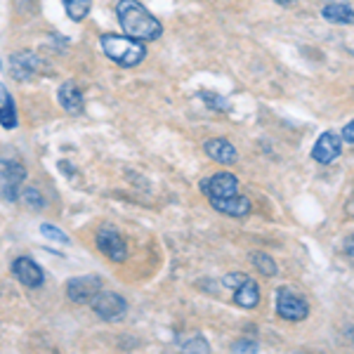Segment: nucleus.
<instances>
[{"mask_svg": "<svg viewBox=\"0 0 354 354\" xmlns=\"http://www.w3.org/2000/svg\"><path fill=\"white\" fill-rule=\"evenodd\" d=\"M116 15L125 36L137 38V41H156V38H161V21L137 0H121L116 5Z\"/></svg>", "mask_w": 354, "mask_h": 354, "instance_id": "f257e3e1", "label": "nucleus"}, {"mask_svg": "<svg viewBox=\"0 0 354 354\" xmlns=\"http://www.w3.org/2000/svg\"><path fill=\"white\" fill-rule=\"evenodd\" d=\"M100 43H102L104 55L121 66H137L147 57V50H145V45H142V41L130 38V36H113V33H106V36L100 38Z\"/></svg>", "mask_w": 354, "mask_h": 354, "instance_id": "f03ea898", "label": "nucleus"}, {"mask_svg": "<svg viewBox=\"0 0 354 354\" xmlns=\"http://www.w3.org/2000/svg\"><path fill=\"white\" fill-rule=\"evenodd\" d=\"M90 305H93L97 317L104 319V322H121L123 314L128 312V302L118 293H111V290H100Z\"/></svg>", "mask_w": 354, "mask_h": 354, "instance_id": "7ed1b4c3", "label": "nucleus"}, {"mask_svg": "<svg viewBox=\"0 0 354 354\" xmlns=\"http://www.w3.org/2000/svg\"><path fill=\"white\" fill-rule=\"evenodd\" d=\"M277 314L286 322H302L310 314V305L302 295L293 293L290 288H281L277 293Z\"/></svg>", "mask_w": 354, "mask_h": 354, "instance_id": "20e7f679", "label": "nucleus"}, {"mask_svg": "<svg viewBox=\"0 0 354 354\" xmlns=\"http://www.w3.org/2000/svg\"><path fill=\"white\" fill-rule=\"evenodd\" d=\"M26 177V170L21 163L15 161H0V196L5 201H17V194H19V187Z\"/></svg>", "mask_w": 354, "mask_h": 354, "instance_id": "39448f33", "label": "nucleus"}, {"mask_svg": "<svg viewBox=\"0 0 354 354\" xmlns=\"http://www.w3.org/2000/svg\"><path fill=\"white\" fill-rule=\"evenodd\" d=\"M97 248L102 250V253L106 255V258H111L113 262H123L125 255H128V248H125V241L123 236L118 234L113 227L104 225L100 232H97Z\"/></svg>", "mask_w": 354, "mask_h": 354, "instance_id": "423d86ee", "label": "nucleus"}, {"mask_svg": "<svg viewBox=\"0 0 354 354\" xmlns=\"http://www.w3.org/2000/svg\"><path fill=\"white\" fill-rule=\"evenodd\" d=\"M201 192L213 201V198H227L239 192V180L232 173H215L208 180L201 182Z\"/></svg>", "mask_w": 354, "mask_h": 354, "instance_id": "0eeeda50", "label": "nucleus"}, {"mask_svg": "<svg viewBox=\"0 0 354 354\" xmlns=\"http://www.w3.org/2000/svg\"><path fill=\"white\" fill-rule=\"evenodd\" d=\"M102 288V281L100 277L95 274H88V277H76L66 283V295L68 300L73 302H93V298L100 293Z\"/></svg>", "mask_w": 354, "mask_h": 354, "instance_id": "6e6552de", "label": "nucleus"}, {"mask_svg": "<svg viewBox=\"0 0 354 354\" xmlns=\"http://www.w3.org/2000/svg\"><path fill=\"white\" fill-rule=\"evenodd\" d=\"M340 151H342V137L335 135V133H324L317 140V145H314L312 158L317 163L328 165V163H333L335 158L340 156Z\"/></svg>", "mask_w": 354, "mask_h": 354, "instance_id": "1a4fd4ad", "label": "nucleus"}, {"mask_svg": "<svg viewBox=\"0 0 354 354\" xmlns=\"http://www.w3.org/2000/svg\"><path fill=\"white\" fill-rule=\"evenodd\" d=\"M12 274L17 277V281L24 283L26 288H38L45 281L43 270L31 258H26V255H21V258H17L12 262Z\"/></svg>", "mask_w": 354, "mask_h": 354, "instance_id": "9d476101", "label": "nucleus"}, {"mask_svg": "<svg viewBox=\"0 0 354 354\" xmlns=\"http://www.w3.org/2000/svg\"><path fill=\"white\" fill-rule=\"evenodd\" d=\"M210 205H213L215 210H220V213L230 215V218H245V215L250 213V201L245 196H239V194L227 196V198H213Z\"/></svg>", "mask_w": 354, "mask_h": 354, "instance_id": "9b49d317", "label": "nucleus"}, {"mask_svg": "<svg viewBox=\"0 0 354 354\" xmlns=\"http://www.w3.org/2000/svg\"><path fill=\"white\" fill-rule=\"evenodd\" d=\"M205 153L218 163L230 165L236 161V149H234V145L230 140H222V137H215V140L205 142Z\"/></svg>", "mask_w": 354, "mask_h": 354, "instance_id": "f8f14e48", "label": "nucleus"}, {"mask_svg": "<svg viewBox=\"0 0 354 354\" xmlns=\"http://www.w3.org/2000/svg\"><path fill=\"white\" fill-rule=\"evenodd\" d=\"M59 104L66 113H73V116L83 111V95H81V90H78L76 83L66 81L64 85H62L59 88Z\"/></svg>", "mask_w": 354, "mask_h": 354, "instance_id": "ddd939ff", "label": "nucleus"}, {"mask_svg": "<svg viewBox=\"0 0 354 354\" xmlns=\"http://www.w3.org/2000/svg\"><path fill=\"white\" fill-rule=\"evenodd\" d=\"M234 302H236L239 307H243V310H253L255 305L260 302V288L258 283L253 281V279H245V281L234 290Z\"/></svg>", "mask_w": 354, "mask_h": 354, "instance_id": "4468645a", "label": "nucleus"}, {"mask_svg": "<svg viewBox=\"0 0 354 354\" xmlns=\"http://www.w3.org/2000/svg\"><path fill=\"white\" fill-rule=\"evenodd\" d=\"M36 66H38V57L33 53H17L12 55V73L19 81H26V78H31L33 73H36Z\"/></svg>", "mask_w": 354, "mask_h": 354, "instance_id": "2eb2a0df", "label": "nucleus"}, {"mask_svg": "<svg viewBox=\"0 0 354 354\" xmlns=\"http://www.w3.org/2000/svg\"><path fill=\"white\" fill-rule=\"evenodd\" d=\"M324 19L330 24H354V10L347 3H328L322 10Z\"/></svg>", "mask_w": 354, "mask_h": 354, "instance_id": "dca6fc26", "label": "nucleus"}, {"mask_svg": "<svg viewBox=\"0 0 354 354\" xmlns=\"http://www.w3.org/2000/svg\"><path fill=\"white\" fill-rule=\"evenodd\" d=\"M0 100H3V106H0V125L8 130L17 128V109H15V100L8 93H0Z\"/></svg>", "mask_w": 354, "mask_h": 354, "instance_id": "f3484780", "label": "nucleus"}, {"mask_svg": "<svg viewBox=\"0 0 354 354\" xmlns=\"http://www.w3.org/2000/svg\"><path fill=\"white\" fill-rule=\"evenodd\" d=\"M64 3V10L68 15V19L73 21H83L85 17L90 12V5H93V0H62Z\"/></svg>", "mask_w": 354, "mask_h": 354, "instance_id": "a211bd4d", "label": "nucleus"}, {"mask_svg": "<svg viewBox=\"0 0 354 354\" xmlns=\"http://www.w3.org/2000/svg\"><path fill=\"white\" fill-rule=\"evenodd\" d=\"M250 262L262 277H274L277 274V262H274L267 253H250Z\"/></svg>", "mask_w": 354, "mask_h": 354, "instance_id": "6ab92c4d", "label": "nucleus"}, {"mask_svg": "<svg viewBox=\"0 0 354 354\" xmlns=\"http://www.w3.org/2000/svg\"><path fill=\"white\" fill-rule=\"evenodd\" d=\"M41 234L48 239H53V241H57V243H68L66 234L62 230H57V227H53V225H41Z\"/></svg>", "mask_w": 354, "mask_h": 354, "instance_id": "aec40b11", "label": "nucleus"}, {"mask_svg": "<svg viewBox=\"0 0 354 354\" xmlns=\"http://www.w3.org/2000/svg\"><path fill=\"white\" fill-rule=\"evenodd\" d=\"M182 347H185L187 352H208V342L203 338H192V340H182Z\"/></svg>", "mask_w": 354, "mask_h": 354, "instance_id": "412c9836", "label": "nucleus"}, {"mask_svg": "<svg viewBox=\"0 0 354 354\" xmlns=\"http://www.w3.org/2000/svg\"><path fill=\"white\" fill-rule=\"evenodd\" d=\"M245 274H239V272H234V274H227L225 279H222V283H225L227 288H232V290H236L239 286H241V283L245 281Z\"/></svg>", "mask_w": 354, "mask_h": 354, "instance_id": "4be33fe9", "label": "nucleus"}, {"mask_svg": "<svg viewBox=\"0 0 354 354\" xmlns=\"http://www.w3.org/2000/svg\"><path fill=\"white\" fill-rule=\"evenodd\" d=\"M24 201H26L28 208H36V210L43 208V198H41V194H38L36 189H26L24 192Z\"/></svg>", "mask_w": 354, "mask_h": 354, "instance_id": "5701e85b", "label": "nucleus"}, {"mask_svg": "<svg viewBox=\"0 0 354 354\" xmlns=\"http://www.w3.org/2000/svg\"><path fill=\"white\" fill-rule=\"evenodd\" d=\"M232 350L234 352H258L260 345L255 340H239V342H234V345H232Z\"/></svg>", "mask_w": 354, "mask_h": 354, "instance_id": "b1692460", "label": "nucleus"}, {"mask_svg": "<svg viewBox=\"0 0 354 354\" xmlns=\"http://www.w3.org/2000/svg\"><path fill=\"white\" fill-rule=\"evenodd\" d=\"M201 97L205 102H210V106L213 109H218V111H225L227 109V102L222 100V97H218V95H213V93H201Z\"/></svg>", "mask_w": 354, "mask_h": 354, "instance_id": "393cba45", "label": "nucleus"}, {"mask_svg": "<svg viewBox=\"0 0 354 354\" xmlns=\"http://www.w3.org/2000/svg\"><path fill=\"white\" fill-rule=\"evenodd\" d=\"M342 140L352 142V145H354V121H350V123L345 125V128H342Z\"/></svg>", "mask_w": 354, "mask_h": 354, "instance_id": "a878e982", "label": "nucleus"}, {"mask_svg": "<svg viewBox=\"0 0 354 354\" xmlns=\"http://www.w3.org/2000/svg\"><path fill=\"white\" fill-rule=\"evenodd\" d=\"M342 248H345V255H347V258H350V260L354 262V234H352V236H347V239H345V245H342Z\"/></svg>", "mask_w": 354, "mask_h": 354, "instance_id": "bb28decb", "label": "nucleus"}, {"mask_svg": "<svg viewBox=\"0 0 354 354\" xmlns=\"http://www.w3.org/2000/svg\"><path fill=\"white\" fill-rule=\"evenodd\" d=\"M277 3H279V5H290L293 0H277Z\"/></svg>", "mask_w": 354, "mask_h": 354, "instance_id": "cd10ccee", "label": "nucleus"}, {"mask_svg": "<svg viewBox=\"0 0 354 354\" xmlns=\"http://www.w3.org/2000/svg\"><path fill=\"white\" fill-rule=\"evenodd\" d=\"M0 93H3V85H0Z\"/></svg>", "mask_w": 354, "mask_h": 354, "instance_id": "c85d7f7f", "label": "nucleus"}]
</instances>
